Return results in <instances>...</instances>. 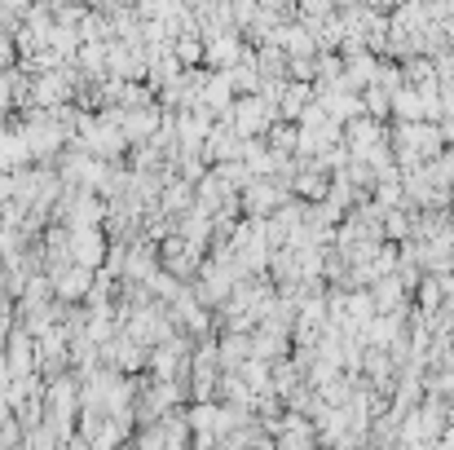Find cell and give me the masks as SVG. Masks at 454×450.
I'll return each instance as SVG.
<instances>
[{
    "label": "cell",
    "instance_id": "obj_5",
    "mask_svg": "<svg viewBox=\"0 0 454 450\" xmlns=\"http://www.w3.org/2000/svg\"><path fill=\"white\" fill-rule=\"evenodd\" d=\"M234 375L247 384V393H252V398H261V393H274V389H270V362H256V358H247V362H243Z\"/></svg>",
    "mask_w": 454,
    "mask_h": 450
},
{
    "label": "cell",
    "instance_id": "obj_3",
    "mask_svg": "<svg viewBox=\"0 0 454 450\" xmlns=\"http://www.w3.org/2000/svg\"><path fill=\"white\" fill-rule=\"evenodd\" d=\"M388 111H393L388 124H424V98L415 89H397L388 98Z\"/></svg>",
    "mask_w": 454,
    "mask_h": 450
},
{
    "label": "cell",
    "instance_id": "obj_1",
    "mask_svg": "<svg viewBox=\"0 0 454 450\" xmlns=\"http://www.w3.org/2000/svg\"><path fill=\"white\" fill-rule=\"evenodd\" d=\"M106 252H111L106 230H71V265L98 274V270L106 265Z\"/></svg>",
    "mask_w": 454,
    "mask_h": 450
},
{
    "label": "cell",
    "instance_id": "obj_4",
    "mask_svg": "<svg viewBox=\"0 0 454 450\" xmlns=\"http://www.w3.org/2000/svg\"><path fill=\"white\" fill-rule=\"evenodd\" d=\"M313 102V84H296V80H287V89H283V102H278V120H287V124H296L304 115V107Z\"/></svg>",
    "mask_w": 454,
    "mask_h": 450
},
{
    "label": "cell",
    "instance_id": "obj_2",
    "mask_svg": "<svg viewBox=\"0 0 454 450\" xmlns=\"http://www.w3.org/2000/svg\"><path fill=\"white\" fill-rule=\"evenodd\" d=\"M247 53V44H243V31H225V36H212V40H203V62H212L216 71H230L239 58Z\"/></svg>",
    "mask_w": 454,
    "mask_h": 450
},
{
    "label": "cell",
    "instance_id": "obj_6",
    "mask_svg": "<svg viewBox=\"0 0 454 450\" xmlns=\"http://www.w3.org/2000/svg\"><path fill=\"white\" fill-rule=\"evenodd\" d=\"M433 450H454V424H446V433L433 442Z\"/></svg>",
    "mask_w": 454,
    "mask_h": 450
}]
</instances>
